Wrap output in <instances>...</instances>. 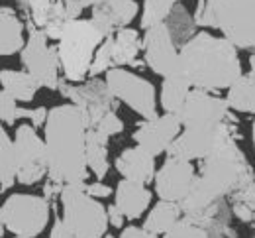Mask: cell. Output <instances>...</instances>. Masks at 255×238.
Segmentation results:
<instances>
[{"label":"cell","instance_id":"f35d334b","mask_svg":"<svg viewBox=\"0 0 255 238\" xmlns=\"http://www.w3.org/2000/svg\"><path fill=\"white\" fill-rule=\"evenodd\" d=\"M83 189L95 197V199H104V197H110L112 195V189L108 185H104L102 181H95V183H83Z\"/></svg>","mask_w":255,"mask_h":238},{"label":"cell","instance_id":"cb8c5ba5","mask_svg":"<svg viewBox=\"0 0 255 238\" xmlns=\"http://www.w3.org/2000/svg\"><path fill=\"white\" fill-rule=\"evenodd\" d=\"M0 85L2 91L12 95L16 101L30 102L33 101L39 85L28 71H14V69H4L0 71Z\"/></svg>","mask_w":255,"mask_h":238},{"label":"cell","instance_id":"44dd1931","mask_svg":"<svg viewBox=\"0 0 255 238\" xmlns=\"http://www.w3.org/2000/svg\"><path fill=\"white\" fill-rule=\"evenodd\" d=\"M226 102L230 110L255 116V73H242V77L226 89Z\"/></svg>","mask_w":255,"mask_h":238},{"label":"cell","instance_id":"e0dca14e","mask_svg":"<svg viewBox=\"0 0 255 238\" xmlns=\"http://www.w3.org/2000/svg\"><path fill=\"white\" fill-rule=\"evenodd\" d=\"M116 171L122 175V179L128 181H135L141 185H149L153 183L155 177V158L151 154H147L145 150H141L139 146L126 148L118 158H116Z\"/></svg>","mask_w":255,"mask_h":238},{"label":"cell","instance_id":"30bf717a","mask_svg":"<svg viewBox=\"0 0 255 238\" xmlns=\"http://www.w3.org/2000/svg\"><path fill=\"white\" fill-rule=\"evenodd\" d=\"M57 91H61L63 97H67L71 104H75L83 112L87 128H95L98 120L106 112L114 110V104H116V99L110 95L106 83L98 77H93L83 83H69L61 79Z\"/></svg>","mask_w":255,"mask_h":238},{"label":"cell","instance_id":"8d00e7d4","mask_svg":"<svg viewBox=\"0 0 255 238\" xmlns=\"http://www.w3.org/2000/svg\"><path fill=\"white\" fill-rule=\"evenodd\" d=\"M20 118H28L33 128H39L45 124L47 118V108L37 106V108H20Z\"/></svg>","mask_w":255,"mask_h":238},{"label":"cell","instance_id":"484cf974","mask_svg":"<svg viewBox=\"0 0 255 238\" xmlns=\"http://www.w3.org/2000/svg\"><path fill=\"white\" fill-rule=\"evenodd\" d=\"M165 26L169 28V32L173 35V41L177 43V47H181L185 41H189L192 35L198 32V28H196V24L192 20V14L181 2H177L173 6L171 14L165 20Z\"/></svg>","mask_w":255,"mask_h":238},{"label":"cell","instance_id":"ee69618b","mask_svg":"<svg viewBox=\"0 0 255 238\" xmlns=\"http://www.w3.org/2000/svg\"><path fill=\"white\" fill-rule=\"evenodd\" d=\"M81 2H83L85 8H87V6L95 8V6H102V4H106V2H110V0H81Z\"/></svg>","mask_w":255,"mask_h":238},{"label":"cell","instance_id":"ac0fdd59","mask_svg":"<svg viewBox=\"0 0 255 238\" xmlns=\"http://www.w3.org/2000/svg\"><path fill=\"white\" fill-rule=\"evenodd\" d=\"M153 199V193L147 189V185L120 179L114 191V205L120 209V213L126 217V221H135L143 213H147Z\"/></svg>","mask_w":255,"mask_h":238},{"label":"cell","instance_id":"277c9868","mask_svg":"<svg viewBox=\"0 0 255 238\" xmlns=\"http://www.w3.org/2000/svg\"><path fill=\"white\" fill-rule=\"evenodd\" d=\"M192 20L198 30H218L238 49L255 47V0H198Z\"/></svg>","mask_w":255,"mask_h":238},{"label":"cell","instance_id":"f907efd6","mask_svg":"<svg viewBox=\"0 0 255 238\" xmlns=\"http://www.w3.org/2000/svg\"><path fill=\"white\" fill-rule=\"evenodd\" d=\"M252 225H254V227H255V221H254V223H252Z\"/></svg>","mask_w":255,"mask_h":238},{"label":"cell","instance_id":"4dcf8cb0","mask_svg":"<svg viewBox=\"0 0 255 238\" xmlns=\"http://www.w3.org/2000/svg\"><path fill=\"white\" fill-rule=\"evenodd\" d=\"M112 35L104 37L102 43L96 47L95 55H93V61H91V67H89V77H87V79L98 77V75L106 73L108 69L114 67V59H112Z\"/></svg>","mask_w":255,"mask_h":238},{"label":"cell","instance_id":"2e32d148","mask_svg":"<svg viewBox=\"0 0 255 238\" xmlns=\"http://www.w3.org/2000/svg\"><path fill=\"white\" fill-rule=\"evenodd\" d=\"M181 130H183V126H181L179 116L163 112V114H157L153 118L139 122L131 138H133L135 146H139L141 150H145L147 154L157 158L167 152L169 144L177 138Z\"/></svg>","mask_w":255,"mask_h":238},{"label":"cell","instance_id":"8992f818","mask_svg":"<svg viewBox=\"0 0 255 238\" xmlns=\"http://www.w3.org/2000/svg\"><path fill=\"white\" fill-rule=\"evenodd\" d=\"M63 221L67 233L73 238H102L108 231L106 207L98 199L91 197L83 183L79 185H63L61 193Z\"/></svg>","mask_w":255,"mask_h":238},{"label":"cell","instance_id":"d6986e66","mask_svg":"<svg viewBox=\"0 0 255 238\" xmlns=\"http://www.w3.org/2000/svg\"><path fill=\"white\" fill-rule=\"evenodd\" d=\"M141 51V35L133 28H118L112 35V59L114 67L139 65L137 55Z\"/></svg>","mask_w":255,"mask_h":238},{"label":"cell","instance_id":"816d5d0a","mask_svg":"<svg viewBox=\"0 0 255 238\" xmlns=\"http://www.w3.org/2000/svg\"><path fill=\"white\" fill-rule=\"evenodd\" d=\"M14 238H22V237H14Z\"/></svg>","mask_w":255,"mask_h":238},{"label":"cell","instance_id":"f546056e","mask_svg":"<svg viewBox=\"0 0 255 238\" xmlns=\"http://www.w3.org/2000/svg\"><path fill=\"white\" fill-rule=\"evenodd\" d=\"M161 238H226L220 231L204 229L196 223L189 221L187 217H181L171 231H167Z\"/></svg>","mask_w":255,"mask_h":238},{"label":"cell","instance_id":"9c48e42d","mask_svg":"<svg viewBox=\"0 0 255 238\" xmlns=\"http://www.w3.org/2000/svg\"><path fill=\"white\" fill-rule=\"evenodd\" d=\"M28 28H30V35L22 47V63L26 71L37 81L39 87L57 91L61 81L57 49L47 43V35L41 30H37L32 24V20H28Z\"/></svg>","mask_w":255,"mask_h":238},{"label":"cell","instance_id":"f6af8a7d","mask_svg":"<svg viewBox=\"0 0 255 238\" xmlns=\"http://www.w3.org/2000/svg\"><path fill=\"white\" fill-rule=\"evenodd\" d=\"M250 71L255 73V47H252V57H250Z\"/></svg>","mask_w":255,"mask_h":238},{"label":"cell","instance_id":"ab89813d","mask_svg":"<svg viewBox=\"0 0 255 238\" xmlns=\"http://www.w3.org/2000/svg\"><path fill=\"white\" fill-rule=\"evenodd\" d=\"M106 217H108V225H112L114 229H124V223H126V217L120 213V209L116 205H110L106 209Z\"/></svg>","mask_w":255,"mask_h":238},{"label":"cell","instance_id":"9a60e30c","mask_svg":"<svg viewBox=\"0 0 255 238\" xmlns=\"http://www.w3.org/2000/svg\"><path fill=\"white\" fill-rule=\"evenodd\" d=\"M194 177H196V170L192 162L167 156L163 166L155 171V177H153L155 193L163 201L181 203L191 191Z\"/></svg>","mask_w":255,"mask_h":238},{"label":"cell","instance_id":"c3c4849f","mask_svg":"<svg viewBox=\"0 0 255 238\" xmlns=\"http://www.w3.org/2000/svg\"><path fill=\"white\" fill-rule=\"evenodd\" d=\"M151 2H169V4H177L179 0H151Z\"/></svg>","mask_w":255,"mask_h":238},{"label":"cell","instance_id":"83f0119b","mask_svg":"<svg viewBox=\"0 0 255 238\" xmlns=\"http://www.w3.org/2000/svg\"><path fill=\"white\" fill-rule=\"evenodd\" d=\"M16 168L14 140L0 122V191H6L16 183Z\"/></svg>","mask_w":255,"mask_h":238},{"label":"cell","instance_id":"60d3db41","mask_svg":"<svg viewBox=\"0 0 255 238\" xmlns=\"http://www.w3.org/2000/svg\"><path fill=\"white\" fill-rule=\"evenodd\" d=\"M63 6H65V14H67L69 20L81 18V14L85 10V6H83L81 0H63Z\"/></svg>","mask_w":255,"mask_h":238},{"label":"cell","instance_id":"d590c367","mask_svg":"<svg viewBox=\"0 0 255 238\" xmlns=\"http://www.w3.org/2000/svg\"><path fill=\"white\" fill-rule=\"evenodd\" d=\"M89 20L100 30V34L104 35V37H108V35H112L114 32H116V26L112 24V20H110L108 12L104 10V6H95V8H93V14H91Z\"/></svg>","mask_w":255,"mask_h":238},{"label":"cell","instance_id":"3957f363","mask_svg":"<svg viewBox=\"0 0 255 238\" xmlns=\"http://www.w3.org/2000/svg\"><path fill=\"white\" fill-rule=\"evenodd\" d=\"M177 73L191 85L210 93L226 91L244 73L238 47L222 35L198 30L179 47Z\"/></svg>","mask_w":255,"mask_h":238},{"label":"cell","instance_id":"bcb514c9","mask_svg":"<svg viewBox=\"0 0 255 238\" xmlns=\"http://www.w3.org/2000/svg\"><path fill=\"white\" fill-rule=\"evenodd\" d=\"M4 231L6 229H4V221H2V213H0V238L4 237Z\"/></svg>","mask_w":255,"mask_h":238},{"label":"cell","instance_id":"ffe728a7","mask_svg":"<svg viewBox=\"0 0 255 238\" xmlns=\"http://www.w3.org/2000/svg\"><path fill=\"white\" fill-rule=\"evenodd\" d=\"M24 43V24L20 16L12 8L0 6V57L22 51Z\"/></svg>","mask_w":255,"mask_h":238},{"label":"cell","instance_id":"74e56055","mask_svg":"<svg viewBox=\"0 0 255 238\" xmlns=\"http://www.w3.org/2000/svg\"><path fill=\"white\" fill-rule=\"evenodd\" d=\"M102 238H114L110 235H104ZM118 238H161L157 235H151L149 231H145L143 227H135V225H129L126 229H122V235Z\"/></svg>","mask_w":255,"mask_h":238},{"label":"cell","instance_id":"7bdbcfd3","mask_svg":"<svg viewBox=\"0 0 255 238\" xmlns=\"http://www.w3.org/2000/svg\"><path fill=\"white\" fill-rule=\"evenodd\" d=\"M49 238H73L69 233H67V229H65L63 221L57 217L55 219V223H53V227H51V233H49Z\"/></svg>","mask_w":255,"mask_h":238},{"label":"cell","instance_id":"1f68e13d","mask_svg":"<svg viewBox=\"0 0 255 238\" xmlns=\"http://www.w3.org/2000/svg\"><path fill=\"white\" fill-rule=\"evenodd\" d=\"M175 4L169 2H151V0H143V8H141V28L147 30L151 26L163 24L167 20V16L171 14Z\"/></svg>","mask_w":255,"mask_h":238},{"label":"cell","instance_id":"7c38bea8","mask_svg":"<svg viewBox=\"0 0 255 238\" xmlns=\"http://www.w3.org/2000/svg\"><path fill=\"white\" fill-rule=\"evenodd\" d=\"M236 126L222 122L218 126H189L183 128L177 138L169 144L167 148V156L171 158H179V160H187V162H194V160H202L206 158L222 140L228 132H232Z\"/></svg>","mask_w":255,"mask_h":238},{"label":"cell","instance_id":"681fc988","mask_svg":"<svg viewBox=\"0 0 255 238\" xmlns=\"http://www.w3.org/2000/svg\"><path fill=\"white\" fill-rule=\"evenodd\" d=\"M18 2H20L22 6H26V2H28V0H18Z\"/></svg>","mask_w":255,"mask_h":238},{"label":"cell","instance_id":"e575fe53","mask_svg":"<svg viewBox=\"0 0 255 238\" xmlns=\"http://www.w3.org/2000/svg\"><path fill=\"white\" fill-rule=\"evenodd\" d=\"M16 102L18 101L12 95H8L6 91H0V122L14 126L16 120H20V106Z\"/></svg>","mask_w":255,"mask_h":238},{"label":"cell","instance_id":"7402d4cb","mask_svg":"<svg viewBox=\"0 0 255 238\" xmlns=\"http://www.w3.org/2000/svg\"><path fill=\"white\" fill-rule=\"evenodd\" d=\"M108 140L110 138L102 136L100 132H96L93 128H87V142H85V158H87V168L93 171L96 181H102L108 170Z\"/></svg>","mask_w":255,"mask_h":238},{"label":"cell","instance_id":"f1b7e54d","mask_svg":"<svg viewBox=\"0 0 255 238\" xmlns=\"http://www.w3.org/2000/svg\"><path fill=\"white\" fill-rule=\"evenodd\" d=\"M102 6L108 12V16H110L112 24L116 26V30L129 26L135 20L137 12H139V6H137L135 0H110V2L102 4Z\"/></svg>","mask_w":255,"mask_h":238},{"label":"cell","instance_id":"6da1fadb","mask_svg":"<svg viewBox=\"0 0 255 238\" xmlns=\"http://www.w3.org/2000/svg\"><path fill=\"white\" fill-rule=\"evenodd\" d=\"M236 128L218 142V146L200 160V173H196L187 197L179 203L183 215L196 213L214 201L226 199L246 183L255 181V171L238 146Z\"/></svg>","mask_w":255,"mask_h":238},{"label":"cell","instance_id":"ba28073f","mask_svg":"<svg viewBox=\"0 0 255 238\" xmlns=\"http://www.w3.org/2000/svg\"><path fill=\"white\" fill-rule=\"evenodd\" d=\"M104 83L116 101L124 102L143 120L157 116V91L147 79L124 67H112L106 71Z\"/></svg>","mask_w":255,"mask_h":238},{"label":"cell","instance_id":"d6a6232c","mask_svg":"<svg viewBox=\"0 0 255 238\" xmlns=\"http://www.w3.org/2000/svg\"><path fill=\"white\" fill-rule=\"evenodd\" d=\"M55 0H28L26 2V8H30V20L37 30H43L47 18H49V12H51V6H53Z\"/></svg>","mask_w":255,"mask_h":238},{"label":"cell","instance_id":"836d02e7","mask_svg":"<svg viewBox=\"0 0 255 238\" xmlns=\"http://www.w3.org/2000/svg\"><path fill=\"white\" fill-rule=\"evenodd\" d=\"M93 130L100 132L102 136L112 138V136H116V134H120V132L124 130V120L116 114V110H110V112H106V114L98 120V124H96Z\"/></svg>","mask_w":255,"mask_h":238},{"label":"cell","instance_id":"7a4b0ae2","mask_svg":"<svg viewBox=\"0 0 255 238\" xmlns=\"http://www.w3.org/2000/svg\"><path fill=\"white\" fill-rule=\"evenodd\" d=\"M87 122L83 112L67 102L47 110L43 124V144L47 158V177L61 185L87 183L89 168L85 158Z\"/></svg>","mask_w":255,"mask_h":238},{"label":"cell","instance_id":"603a6c76","mask_svg":"<svg viewBox=\"0 0 255 238\" xmlns=\"http://www.w3.org/2000/svg\"><path fill=\"white\" fill-rule=\"evenodd\" d=\"M183 217V211L179 203H173V201H163L159 199L157 203L149 209V213L145 215V221H143V229L149 231L151 235H157L163 237L167 231L173 229V225Z\"/></svg>","mask_w":255,"mask_h":238},{"label":"cell","instance_id":"8fae6325","mask_svg":"<svg viewBox=\"0 0 255 238\" xmlns=\"http://www.w3.org/2000/svg\"><path fill=\"white\" fill-rule=\"evenodd\" d=\"M16 150V179L22 185H35L47 175V158L43 138L35 132L32 124L16 128L14 138Z\"/></svg>","mask_w":255,"mask_h":238},{"label":"cell","instance_id":"d4e9b609","mask_svg":"<svg viewBox=\"0 0 255 238\" xmlns=\"http://www.w3.org/2000/svg\"><path fill=\"white\" fill-rule=\"evenodd\" d=\"M189 91H191V85L179 73H173L169 77H163L161 93H159V104L161 108H163V112L179 114V110L183 108V102L187 99Z\"/></svg>","mask_w":255,"mask_h":238},{"label":"cell","instance_id":"7dc6e473","mask_svg":"<svg viewBox=\"0 0 255 238\" xmlns=\"http://www.w3.org/2000/svg\"><path fill=\"white\" fill-rule=\"evenodd\" d=\"M252 142H254V150H255V118H254V124H252Z\"/></svg>","mask_w":255,"mask_h":238},{"label":"cell","instance_id":"4316f807","mask_svg":"<svg viewBox=\"0 0 255 238\" xmlns=\"http://www.w3.org/2000/svg\"><path fill=\"white\" fill-rule=\"evenodd\" d=\"M232 217H236L240 223L252 225L255 221V181L246 183L244 187H240L238 191H234L232 195L226 197Z\"/></svg>","mask_w":255,"mask_h":238},{"label":"cell","instance_id":"4fadbf2b","mask_svg":"<svg viewBox=\"0 0 255 238\" xmlns=\"http://www.w3.org/2000/svg\"><path fill=\"white\" fill-rule=\"evenodd\" d=\"M179 120L183 128L189 126H218L228 120L230 106L226 99L202 89H191L183 108L179 110Z\"/></svg>","mask_w":255,"mask_h":238},{"label":"cell","instance_id":"5bb4252c","mask_svg":"<svg viewBox=\"0 0 255 238\" xmlns=\"http://www.w3.org/2000/svg\"><path fill=\"white\" fill-rule=\"evenodd\" d=\"M141 51H143V61L155 75L169 77L177 73L179 47L173 41V35L165 26V22L143 30Z\"/></svg>","mask_w":255,"mask_h":238},{"label":"cell","instance_id":"52a82bcc","mask_svg":"<svg viewBox=\"0 0 255 238\" xmlns=\"http://www.w3.org/2000/svg\"><path fill=\"white\" fill-rule=\"evenodd\" d=\"M4 229L14 237L37 238L47 227L51 207L45 197L30 193H14L0 207Z\"/></svg>","mask_w":255,"mask_h":238},{"label":"cell","instance_id":"5b68a950","mask_svg":"<svg viewBox=\"0 0 255 238\" xmlns=\"http://www.w3.org/2000/svg\"><path fill=\"white\" fill-rule=\"evenodd\" d=\"M104 35L91 20L77 18L67 20L63 32L59 35V43L55 45L59 69L63 71L65 81L83 83L89 77V67L93 61L96 47L102 43Z\"/></svg>","mask_w":255,"mask_h":238},{"label":"cell","instance_id":"b9f144b4","mask_svg":"<svg viewBox=\"0 0 255 238\" xmlns=\"http://www.w3.org/2000/svg\"><path fill=\"white\" fill-rule=\"evenodd\" d=\"M61 183H57V181H47L45 183V187H43V197L47 199V201H51L53 197H59V193H61Z\"/></svg>","mask_w":255,"mask_h":238}]
</instances>
